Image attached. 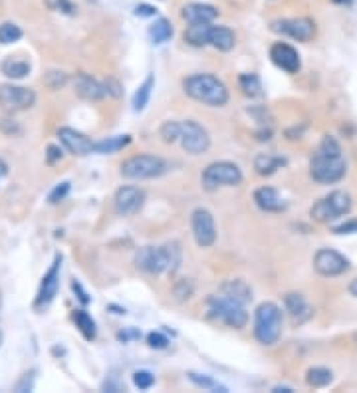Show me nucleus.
Instances as JSON below:
<instances>
[{"mask_svg": "<svg viewBox=\"0 0 357 393\" xmlns=\"http://www.w3.org/2000/svg\"><path fill=\"white\" fill-rule=\"evenodd\" d=\"M210 30H212V24H189L183 38L185 42L195 48H205V46H210Z\"/></svg>", "mask_w": 357, "mask_h": 393, "instance_id": "obj_24", "label": "nucleus"}, {"mask_svg": "<svg viewBox=\"0 0 357 393\" xmlns=\"http://www.w3.org/2000/svg\"><path fill=\"white\" fill-rule=\"evenodd\" d=\"M353 202L351 197L346 191H332L326 197H322L320 201H315L310 209V217L314 219L315 223L329 224L346 217L351 211Z\"/></svg>", "mask_w": 357, "mask_h": 393, "instance_id": "obj_6", "label": "nucleus"}, {"mask_svg": "<svg viewBox=\"0 0 357 393\" xmlns=\"http://www.w3.org/2000/svg\"><path fill=\"white\" fill-rule=\"evenodd\" d=\"M189 380L197 387H202V389H207V392H214V393H226L229 389L224 387V385H221L219 382H214L212 377H209V375H200V373H195V372H189Z\"/></svg>", "mask_w": 357, "mask_h": 393, "instance_id": "obj_33", "label": "nucleus"}, {"mask_svg": "<svg viewBox=\"0 0 357 393\" xmlns=\"http://www.w3.org/2000/svg\"><path fill=\"white\" fill-rule=\"evenodd\" d=\"M36 104V94L30 87L4 84L0 85V107L8 114L26 111Z\"/></svg>", "mask_w": 357, "mask_h": 393, "instance_id": "obj_10", "label": "nucleus"}, {"mask_svg": "<svg viewBox=\"0 0 357 393\" xmlns=\"http://www.w3.org/2000/svg\"><path fill=\"white\" fill-rule=\"evenodd\" d=\"M178 141L190 155H200L210 147L209 131L193 119L178 121Z\"/></svg>", "mask_w": 357, "mask_h": 393, "instance_id": "obj_9", "label": "nucleus"}, {"mask_svg": "<svg viewBox=\"0 0 357 393\" xmlns=\"http://www.w3.org/2000/svg\"><path fill=\"white\" fill-rule=\"evenodd\" d=\"M183 18L189 24H212L219 18V11L207 2H190L183 6Z\"/></svg>", "mask_w": 357, "mask_h": 393, "instance_id": "obj_20", "label": "nucleus"}, {"mask_svg": "<svg viewBox=\"0 0 357 393\" xmlns=\"http://www.w3.org/2000/svg\"><path fill=\"white\" fill-rule=\"evenodd\" d=\"M190 231L200 248H209L217 243V224L214 217L207 209H195L190 214Z\"/></svg>", "mask_w": 357, "mask_h": 393, "instance_id": "obj_11", "label": "nucleus"}, {"mask_svg": "<svg viewBox=\"0 0 357 393\" xmlns=\"http://www.w3.org/2000/svg\"><path fill=\"white\" fill-rule=\"evenodd\" d=\"M282 336V310L274 302H262L254 312V338L262 346H274Z\"/></svg>", "mask_w": 357, "mask_h": 393, "instance_id": "obj_5", "label": "nucleus"}, {"mask_svg": "<svg viewBox=\"0 0 357 393\" xmlns=\"http://www.w3.org/2000/svg\"><path fill=\"white\" fill-rule=\"evenodd\" d=\"M286 165V159L284 157H278V155H272V153H260L256 159H254V169L258 175L262 177H268V175H274L276 171Z\"/></svg>", "mask_w": 357, "mask_h": 393, "instance_id": "obj_26", "label": "nucleus"}, {"mask_svg": "<svg viewBox=\"0 0 357 393\" xmlns=\"http://www.w3.org/2000/svg\"><path fill=\"white\" fill-rule=\"evenodd\" d=\"M242 171L236 163L217 161L202 171V187L207 191H217L219 187H236L242 183Z\"/></svg>", "mask_w": 357, "mask_h": 393, "instance_id": "obj_8", "label": "nucleus"}, {"mask_svg": "<svg viewBox=\"0 0 357 393\" xmlns=\"http://www.w3.org/2000/svg\"><path fill=\"white\" fill-rule=\"evenodd\" d=\"M167 161L161 159L157 155H149V153H141V155H133L121 163L119 173L121 177L133 181L141 179H155L167 173Z\"/></svg>", "mask_w": 357, "mask_h": 393, "instance_id": "obj_7", "label": "nucleus"}, {"mask_svg": "<svg viewBox=\"0 0 357 393\" xmlns=\"http://www.w3.org/2000/svg\"><path fill=\"white\" fill-rule=\"evenodd\" d=\"M349 294L357 298V278L353 280V282H351V284H349Z\"/></svg>", "mask_w": 357, "mask_h": 393, "instance_id": "obj_47", "label": "nucleus"}, {"mask_svg": "<svg viewBox=\"0 0 357 393\" xmlns=\"http://www.w3.org/2000/svg\"><path fill=\"white\" fill-rule=\"evenodd\" d=\"M207 316L234 329L246 328V324H248L246 306L241 302H234L231 298L222 296V294H219V296L212 294V296L207 298Z\"/></svg>", "mask_w": 357, "mask_h": 393, "instance_id": "obj_4", "label": "nucleus"}, {"mask_svg": "<svg viewBox=\"0 0 357 393\" xmlns=\"http://www.w3.org/2000/svg\"><path fill=\"white\" fill-rule=\"evenodd\" d=\"M34 370L32 372H26V373H22V377L18 380V383L14 385V392H18V393H24V392H32L34 389Z\"/></svg>", "mask_w": 357, "mask_h": 393, "instance_id": "obj_37", "label": "nucleus"}, {"mask_svg": "<svg viewBox=\"0 0 357 393\" xmlns=\"http://www.w3.org/2000/svg\"><path fill=\"white\" fill-rule=\"evenodd\" d=\"M6 173H8V167H6V163H4V161L0 159V179H2Z\"/></svg>", "mask_w": 357, "mask_h": 393, "instance_id": "obj_46", "label": "nucleus"}, {"mask_svg": "<svg viewBox=\"0 0 357 393\" xmlns=\"http://www.w3.org/2000/svg\"><path fill=\"white\" fill-rule=\"evenodd\" d=\"M133 383H135V387H139V389H149V387H153L155 377H153V373L151 372L139 370V372L133 373Z\"/></svg>", "mask_w": 357, "mask_h": 393, "instance_id": "obj_36", "label": "nucleus"}, {"mask_svg": "<svg viewBox=\"0 0 357 393\" xmlns=\"http://www.w3.org/2000/svg\"><path fill=\"white\" fill-rule=\"evenodd\" d=\"M157 14V8L151 6V4H137L135 6V16L139 18H149V16H155Z\"/></svg>", "mask_w": 357, "mask_h": 393, "instance_id": "obj_41", "label": "nucleus"}, {"mask_svg": "<svg viewBox=\"0 0 357 393\" xmlns=\"http://www.w3.org/2000/svg\"><path fill=\"white\" fill-rule=\"evenodd\" d=\"M159 135L165 143H175L178 141V121H165L161 129H159Z\"/></svg>", "mask_w": 357, "mask_h": 393, "instance_id": "obj_35", "label": "nucleus"}, {"mask_svg": "<svg viewBox=\"0 0 357 393\" xmlns=\"http://www.w3.org/2000/svg\"><path fill=\"white\" fill-rule=\"evenodd\" d=\"M272 393H292V387H286V385H276L272 389Z\"/></svg>", "mask_w": 357, "mask_h": 393, "instance_id": "obj_45", "label": "nucleus"}, {"mask_svg": "<svg viewBox=\"0 0 357 393\" xmlns=\"http://www.w3.org/2000/svg\"><path fill=\"white\" fill-rule=\"evenodd\" d=\"M356 341H357V334H356Z\"/></svg>", "mask_w": 357, "mask_h": 393, "instance_id": "obj_49", "label": "nucleus"}, {"mask_svg": "<svg viewBox=\"0 0 357 393\" xmlns=\"http://www.w3.org/2000/svg\"><path fill=\"white\" fill-rule=\"evenodd\" d=\"M236 44V36L226 26H212L210 30V46H214L221 52H231Z\"/></svg>", "mask_w": 357, "mask_h": 393, "instance_id": "obj_25", "label": "nucleus"}, {"mask_svg": "<svg viewBox=\"0 0 357 393\" xmlns=\"http://www.w3.org/2000/svg\"><path fill=\"white\" fill-rule=\"evenodd\" d=\"M56 159H62V149L56 147V145H50L48 147V163H54Z\"/></svg>", "mask_w": 357, "mask_h": 393, "instance_id": "obj_43", "label": "nucleus"}, {"mask_svg": "<svg viewBox=\"0 0 357 393\" xmlns=\"http://www.w3.org/2000/svg\"><path fill=\"white\" fill-rule=\"evenodd\" d=\"M185 94L200 104L210 107H222L229 104V90L217 75L212 74H195L185 78L183 82Z\"/></svg>", "mask_w": 357, "mask_h": 393, "instance_id": "obj_3", "label": "nucleus"}, {"mask_svg": "<svg viewBox=\"0 0 357 393\" xmlns=\"http://www.w3.org/2000/svg\"><path fill=\"white\" fill-rule=\"evenodd\" d=\"M149 36H151V40L155 44H163L171 40V36H173V26H171V22L167 18H159L155 20L151 26H149Z\"/></svg>", "mask_w": 357, "mask_h": 393, "instance_id": "obj_30", "label": "nucleus"}, {"mask_svg": "<svg viewBox=\"0 0 357 393\" xmlns=\"http://www.w3.org/2000/svg\"><path fill=\"white\" fill-rule=\"evenodd\" d=\"M183 260L178 243H167L161 246H143L135 255V266L147 274L177 272Z\"/></svg>", "mask_w": 357, "mask_h": 393, "instance_id": "obj_2", "label": "nucleus"}, {"mask_svg": "<svg viewBox=\"0 0 357 393\" xmlns=\"http://www.w3.org/2000/svg\"><path fill=\"white\" fill-rule=\"evenodd\" d=\"M147 341L151 348H155V350H163V348H167L169 340L161 334V332H151L147 336Z\"/></svg>", "mask_w": 357, "mask_h": 393, "instance_id": "obj_40", "label": "nucleus"}, {"mask_svg": "<svg viewBox=\"0 0 357 393\" xmlns=\"http://www.w3.org/2000/svg\"><path fill=\"white\" fill-rule=\"evenodd\" d=\"M46 6H48L50 11L66 12V14H72V12L75 11L74 4H72L70 0H46Z\"/></svg>", "mask_w": 357, "mask_h": 393, "instance_id": "obj_38", "label": "nucleus"}, {"mask_svg": "<svg viewBox=\"0 0 357 393\" xmlns=\"http://www.w3.org/2000/svg\"><path fill=\"white\" fill-rule=\"evenodd\" d=\"M74 322L78 329L82 332V336H84L85 340L92 341L95 340V336H97V328H95V320L85 312V310H75L74 312Z\"/></svg>", "mask_w": 357, "mask_h": 393, "instance_id": "obj_27", "label": "nucleus"}, {"mask_svg": "<svg viewBox=\"0 0 357 393\" xmlns=\"http://www.w3.org/2000/svg\"><path fill=\"white\" fill-rule=\"evenodd\" d=\"M131 138L129 135H116V138H107L97 141L94 145V153H102V155H107V153H117L119 149H123L129 145Z\"/></svg>", "mask_w": 357, "mask_h": 393, "instance_id": "obj_28", "label": "nucleus"}, {"mask_svg": "<svg viewBox=\"0 0 357 393\" xmlns=\"http://www.w3.org/2000/svg\"><path fill=\"white\" fill-rule=\"evenodd\" d=\"M0 344H2V334H0Z\"/></svg>", "mask_w": 357, "mask_h": 393, "instance_id": "obj_48", "label": "nucleus"}, {"mask_svg": "<svg viewBox=\"0 0 357 393\" xmlns=\"http://www.w3.org/2000/svg\"><path fill=\"white\" fill-rule=\"evenodd\" d=\"M334 233L336 234H347V233H357V223H346V224H339L334 229Z\"/></svg>", "mask_w": 357, "mask_h": 393, "instance_id": "obj_42", "label": "nucleus"}, {"mask_svg": "<svg viewBox=\"0 0 357 393\" xmlns=\"http://www.w3.org/2000/svg\"><path fill=\"white\" fill-rule=\"evenodd\" d=\"M60 268H62V255H58L54 258L52 266L44 274L40 288H38V294H36V300H34V308L36 310L46 308L54 298H56V294H58V288H60Z\"/></svg>", "mask_w": 357, "mask_h": 393, "instance_id": "obj_14", "label": "nucleus"}, {"mask_svg": "<svg viewBox=\"0 0 357 393\" xmlns=\"http://www.w3.org/2000/svg\"><path fill=\"white\" fill-rule=\"evenodd\" d=\"M314 270L324 278H334L349 270V260L332 248H320L314 256Z\"/></svg>", "mask_w": 357, "mask_h": 393, "instance_id": "obj_12", "label": "nucleus"}, {"mask_svg": "<svg viewBox=\"0 0 357 393\" xmlns=\"http://www.w3.org/2000/svg\"><path fill=\"white\" fill-rule=\"evenodd\" d=\"M68 193H70V183H68V181H63V183H60V185H58L52 193H50L48 201L52 202V205H56V202L63 201Z\"/></svg>", "mask_w": 357, "mask_h": 393, "instance_id": "obj_39", "label": "nucleus"}, {"mask_svg": "<svg viewBox=\"0 0 357 393\" xmlns=\"http://www.w3.org/2000/svg\"><path fill=\"white\" fill-rule=\"evenodd\" d=\"M332 380H334V373H332V370H327V368H310L308 373H305V383L310 387H314V389L326 387V385L332 383Z\"/></svg>", "mask_w": 357, "mask_h": 393, "instance_id": "obj_29", "label": "nucleus"}, {"mask_svg": "<svg viewBox=\"0 0 357 393\" xmlns=\"http://www.w3.org/2000/svg\"><path fill=\"white\" fill-rule=\"evenodd\" d=\"M284 306H286V312L290 314V318L294 324H305L308 320H312L314 316V308L308 304V300H305L302 294H298V292H290V294H286L284 296Z\"/></svg>", "mask_w": 357, "mask_h": 393, "instance_id": "obj_18", "label": "nucleus"}, {"mask_svg": "<svg viewBox=\"0 0 357 393\" xmlns=\"http://www.w3.org/2000/svg\"><path fill=\"white\" fill-rule=\"evenodd\" d=\"M74 92L78 96L85 99V102H97L102 97L107 96L105 84L94 80L92 75L87 74H78L74 78Z\"/></svg>", "mask_w": 357, "mask_h": 393, "instance_id": "obj_19", "label": "nucleus"}, {"mask_svg": "<svg viewBox=\"0 0 357 393\" xmlns=\"http://www.w3.org/2000/svg\"><path fill=\"white\" fill-rule=\"evenodd\" d=\"M254 202L258 205V209H262L266 213H282L286 209V202L280 197V193L274 187H260L254 191Z\"/></svg>", "mask_w": 357, "mask_h": 393, "instance_id": "obj_21", "label": "nucleus"}, {"mask_svg": "<svg viewBox=\"0 0 357 393\" xmlns=\"http://www.w3.org/2000/svg\"><path fill=\"white\" fill-rule=\"evenodd\" d=\"M58 138L63 143V147L68 149L75 157H85L90 153H94V141L84 135L82 131L72 128H60L58 129Z\"/></svg>", "mask_w": 357, "mask_h": 393, "instance_id": "obj_16", "label": "nucleus"}, {"mask_svg": "<svg viewBox=\"0 0 357 393\" xmlns=\"http://www.w3.org/2000/svg\"><path fill=\"white\" fill-rule=\"evenodd\" d=\"M270 60L274 62V66H278L280 70L288 72V74H296L300 68H302V60H300V54L296 50L294 46L286 42H276L270 48Z\"/></svg>", "mask_w": 357, "mask_h": 393, "instance_id": "obj_17", "label": "nucleus"}, {"mask_svg": "<svg viewBox=\"0 0 357 393\" xmlns=\"http://www.w3.org/2000/svg\"><path fill=\"white\" fill-rule=\"evenodd\" d=\"M347 161L344 149L334 135H326L310 161V175L320 185H334L346 177Z\"/></svg>", "mask_w": 357, "mask_h": 393, "instance_id": "obj_1", "label": "nucleus"}, {"mask_svg": "<svg viewBox=\"0 0 357 393\" xmlns=\"http://www.w3.org/2000/svg\"><path fill=\"white\" fill-rule=\"evenodd\" d=\"M222 296L231 298L234 302H241V304H248L253 300V288L246 284V280L242 278H234V280H226L221 286Z\"/></svg>", "mask_w": 357, "mask_h": 393, "instance_id": "obj_22", "label": "nucleus"}, {"mask_svg": "<svg viewBox=\"0 0 357 393\" xmlns=\"http://www.w3.org/2000/svg\"><path fill=\"white\" fill-rule=\"evenodd\" d=\"M0 70H2V74L6 75V78H11V80H22V78H26V75L30 74L32 66L30 62L24 60V58L8 56V58H4V62L0 64Z\"/></svg>", "mask_w": 357, "mask_h": 393, "instance_id": "obj_23", "label": "nucleus"}, {"mask_svg": "<svg viewBox=\"0 0 357 393\" xmlns=\"http://www.w3.org/2000/svg\"><path fill=\"white\" fill-rule=\"evenodd\" d=\"M153 87H155V78H153V75H147V80L137 87L135 96H133V109H135V111H143V109H145Z\"/></svg>", "mask_w": 357, "mask_h": 393, "instance_id": "obj_31", "label": "nucleus"}, {"mask_svg": "<svg viewBox=\"0 0 357 393\" xmlns=\"http://www.w3.org/2000/svg\"><path fill=\"white\" fill-rule=\"evenodd\" d=\"M238 82H241V87L242 92H244V96L248 97H262L264 90H262V82H260V78L256 74H242L238 78Z\"/></svg>", "mask_w": 357, "mask_h": 393, "instance_id": "obj_32", "label": "nucleus"}, {"mask_svg": "<svg viewBox=\"0 0 357 393\" xmlns=\"http://www.w3.org/2000/svg\"><path fill=\"white\" fill-rule=\"evenodd\" d=\"M72 288H74V292H78V298L82 300V304H87V302H90V296H87L84 290H82V286H80V282H78V280L72 282Z\"/></svg>", "mask_w": 357, "mask_h": 393, "instance_id": "obj_44", "label": "nucleus"}, {"mask_svg": "<svg viewBox=\"0 0 357 393\" xmlns=\"http://www.w3.org/2000/svg\"><path fill=\"white\" fill-rule=\"evenodd\" d=\"M20 38L22 30L18 24H14V22H4V24H0V44L18 42Z\"/></svg>", "mask_w": 357, "mask_h": 393, "instance_id": "obj_34", "label": "nucleus"}, {"mask_svg": "<svg viewBox=\"0 0 357 393\" xmlns=\"http://www.w3.org/2000/svg\"><path fill=\"white\" fill-rule=\"evenodd\" d=\"M270 30L276 34H284L298 42H310L315 36V24L310 18H286V20H274Z\"/></svg>", "mask_w": 357, "mask_h": 393, "instance_id": "obj_13", "label": "nucleus"}, {"mask_svg": "<svg viewBox=\"0 0 357 393\" xmlns=\"http://www.w3.org/2000/svg\"><path fill=\"white\" fill-rule=\"evenodd\" d=\"M114 205H116V211L123 217H131V214L139 213L145 205V191L133 187V185H126V187H119L114 197Z\"/></svg>", "mask_w": 357, "mask_h": 393, "instance_id": "obj_15", "label": "nucleus"}]
</instances>
